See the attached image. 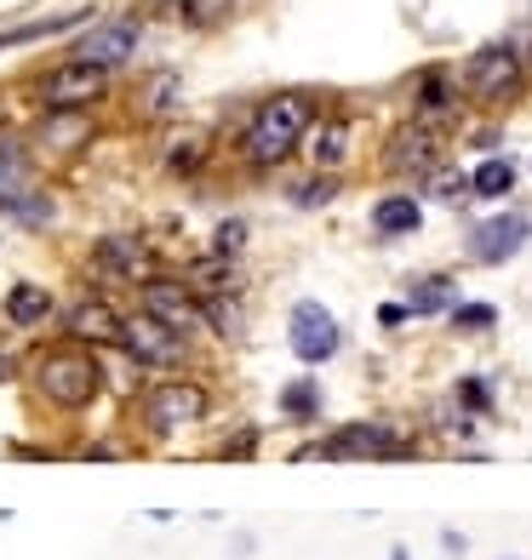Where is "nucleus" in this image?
<instances>
[{
	"instance_id": "1",
	"label": "nucleus",
	"mask_w": 532,
	"mask_h": 560,
	"mask_svg": "<svg viewBox=\"0 0 532 560\" xmlns=\"http://www.w3.org/2000/svg\"><path fill=\"white\" fill-rule=\"evenodd\" d=\"M315 120V104L303 92H275L252 109V126H246V161L252 166H281L292 149L303 143Z\"/></svg>"
},
{
	"instance_id": "2",
	"label": "nucleus",
	"mask_w": 532,
	"mask_h": 560,
	"mask_svg": "<svg viewBox=\"0 0 532 560\" xmlns=\"http://www.w3.org/2000/svg\"><path fill=\"white\" fill-rule=\"evenodd\" d=\"M35 389L53 400V406H69V412H81V406H92L97 389H104V366H97L81 343L46 349L41 361H35Z\"/></svg>"
},
{
	"instance_id": "3",
	"label": "nucleus",
	"mask_w": 532,
	"mask_h": 560,
	"mask_svg": "<svg viewBox=\"0 0 532 560\" xmlns=\"http://www.w3.org/2000/svg\"><path fill=\"white\" fill-rule=\"evenodd\" d=\"M303 457H338V464L367 457V464H401V457H413V441L395 435L390 423H344L338 435H326L315 452H303Z\"/></svg>"
},
{
	"instance_id": "4",
	"label": "nucleus",
	"mask_w": 532,
	"mask_h": 560,
	"mask_svg": "<svg viewBox=\"0 0 532 560\" xmlns=\"http://www.w3.org/2000/svg\"><path fill=\"white\" fill-rule=\"evenodd\" d=\"M109 86V69H97V63H81V58H69L58 63L53 74L41 81V109L46 115H69V109H92L97 97H104Z\"/></svg>"
},
{
	"instance_id": "5",
	"label": "nucleus",
	"mask_w": 532,
	"mask_h": 560,
	"mask_svg": "<svg viewBox=\"0 0 532 560\" xmlns=\"http://www.w3.org/2000/svg\"><path fill=\"white\" fill-rule=\"evenodd\" d=\"M464 92L475 104H510L521 92V52H510V46H481L464 63Z\"/></svg>"
},
{
	"instance_id": "6",
	"label": "nucleus",
	"mask_w": 532,
	"mask_h": 560,
	"mask_svg": "<svg viewBox=\"0 0 532 560\" xmlns=\"http://www.w3.org/2000/svg\"><path fill=\"white\" fill-rule=\"evenodd\" d=\"M138 310L166 320L172 332H195V326H207V303H195V292L184 287V280H166V275H149L138 287Z\"/></svg>"
},
{
	"instance_id": "7",
	"label": "nucleus",
	"mask_w": 532,
	"mask_h": 560,
	"mask_svg": "<svg viewBox=\"0 0 532 560\" xmlns=\"http://www.w3.org/2000/svg\"><path fill=\"white\" fill-rule=\"evenodd\" d=\"M207 389L200 384H189V377H166V384H155L143 395V418H149V429H184V423H200L207 418Z\"/></svg>"
},
{
	"instance_id": "8",
	"label": "nucleus",
	"mask_w": 532,
	"mask_h": 560,
	"mask_svg": "<svg viewBox=\"0 0 532 560\" xmlns=\"http://www.w3.org/2000/svg\"><path fill=\"white\" fill-rule=\"evenodd\" d=\"M120 349L132 354L138 366H177V361H184V332H172L166 320L138 310V315L120 320Z\"/></svg>"
},
{
	"instance_id": "9",
	"label": "nucleus",
	"mask_w": 532,
	"mask_h": 560,
	"mask_svg": "<svg viewBox=\"0 0 532 560\" xmlns=\"http://www.w3.org/2000/svg\"><path fill=\"white\" fill-rule=\"evenodd\" d=\"M138 40H143V23L138 18H104V23H92V30L74 40V58L81 63H97V69H115L138 52Z\"/></svg>"
},
{
	"instance_id": "10",
	"label": "nucleus",
	"mask_w": 532,
	"mask_h": 560,
	"mask_svg": "<svg viewBox=\"0 0 532 560\" xmlns=\"http://www.w3.org/2000/svg\"><path fill=\"white\" fill-rule=\"evenodd\" d=\"M292 354L303 366H321V361H333L338 354V343H344V332H338V320L321 310V303H298L292 310Z\"/></svg>"
},
{
	"instance_id": "11",
	"label": "nucleus",
	"mask_w": 532,
	"mask_h": 560,
	"mask_svg": "<svg viewBox=\"0 0 532 560\" xmlns=\"http://www.w3.org/2000/svg\"><path fill=\"white\" fill-rule=\"evenodd\" d=\"M436 161H441V138H436V126H424V120L401 126L384 149V166L395 177H424V172H436Z\"/></svg>"
},
{
	"instance_id": "12",
	"label": "nucleus",
	"mask_w": 532,
	"mask_h": 560,
	"mask_svg": "<svg viewBox=\"0 0 532 560\" xmlns=\"http://www.w3.org/2000/svg\"><path fill=\"white\" fill-rule=\"evenodd\" d=\"M527 241H532V223L521 212H504V218H487L470 235V258L475 264H510Z\"/></svg>"
},
{
	"instance_id": "13",
	"label": "nucleus",
	"mask_w": 532,
	"mask_h": 560,
	"mask_svg": "<svg viewBox=\"0 0 532 560\" xmlns=\"http://www.w3.org/2000/svg\"><path fill=\"white\" fill-rule=\"evenodd\" d=\"M92 269L109 280H138L149 269V241L143 235H104L92 252Z\"/></svg>"
},
{
	"instance_id": "14",
	"label": "nucleus",
	"mask_w": 532,
	"mask_h": 560,
	"mask_svg": "<svg viewBox=\"0 0 532 560\" xmlns=\"http://www.w3.org/2000/svg\"><path fill=\"white\" fill-rule=\"evenodd\" d=\"M120 320L126 315H115L104 298H86L63 315V332H69V343H120Z\"/></svg>"
},
{
	"instance_id": "15",
	"label": "nucleus",
	"mask_w": 532,
	"mask_h": 560,
	"mask_svg": "<svg viewBox=\"0 0 532 560\" xmlns=\"http://www.w3.org/2000/svg\"><path fill=\"white\" fill-rule=\"evenodd\" d=\"M35 184H30V149H23L12 132H0V207L7 200H18V195H30Z\"/></svg>"
},
{
	"instance_id": "16",
	"label": "nucleus",
	"mask_w": 532,
	"mask_h": 560,
	"mask_svg": "<svg viewBox=\"0 0 532 560\" xmlns=\"http://www.w3.org/2000/svg\"><path fill=\"white\" fill-rule=\"evenodd\" d=\"M46 315H53V292H46L41 280H18L7 292V320L12 326H46Z\"/></svg>"
},
{
	"instance_id": "17",
	"label": "nucleus",
	"mask_w": 532,
	"mask_h": 560,
	"mask_svg": "<svg viewBox=\"0 0 532 560\" xmlns=\"http://www.w3.org/2000/svg\"><path fill=\"white\" fill-rule=\"evenodd\" d=\"M418 120L424 126L459 120V92L447 86V74H424V81H418Z\"/></svg>"
},
{
	"instance_id": "18",
	"label": "nucleus",
	"mask_w": 532,
	"mask_h": 560,
	"mask_svg": "<svg viewBox=\"0 0 532 560\" xmlns=\"http://www.w3.org/2000/svg\"><path fill=\"white\" fill-rule=\"evenodd\" d=\"M418 223H424V207L413 195H384L372 207V229H378V235H413Z\"/></svg>"
},
{
	"instance_id": "19",
	"label": "nucleus",
	"mask_w": 532,
	"mask_h": 560,
	"mask_svg": "<svg viewBox=\"0 0 532 560\" xmlns=\"http://www.w3.org/2000/svg\"><path fill=\"white\" fill-rule=\"evenodd\" d=\"M246 0H177V18H184V30H218V23H230Z\"/></svg>"
},
{
	"instance_id": "20",
	"label": "nucleus",
	"mask_w": 532,
	"mask_h": 560,
	"mask_svg": "<svg viewBox=\"0 0 532 560\" xmlns=\"http://www.w3.org/2000/svg\"><path fill=\"white\" fill-rule=\"evenodd\" d=\"M407 310H413V315H441V310H459V303H452V280H441V275L418 280V287L407 292Z\"/></svg>"
},
{
	"instance_id": "21",
	"label": "nucleus",
	"mask_w": 532,
	"mask_h": 560,
	"mask_svg": "<svg viewBox=\"0 0 532 560\" xmlns=\"http://www.w3.org/2000/svg\"><path fill=\"white\" fill-rule=\"evenodd\" d=\"M470 189H475L481 200L510 195V189H516V166H510V161H481V166L470 172Z\"/></svg>"
},
{
	"instance_id": "22",
	"label": "nucleus",
	"mask_w": 532,
	"mask_h": 560,
	"mask_svg": "<svg viewBox=\"0 0 532 560\" xmlns=\"http://www.w3.org/2000/svg\"><path fill=\"white\" fill-rule=\"evenodd\" d=\"M281 412H287V418H298V423L321 418V389L310 384V377H298V384H287V389H281Z\"/></svg>"
},
{
	"instance_id": "23",
	"label": "nucleus",
	"mask_w": 532,
	"mask_h": 560,
	"mask_svg": "<svg viewBox=\"0 0 532 560\" xmlns=\"http://www.w3.org/2000/svg\"><path fill=\"white\" fill-rule=\"evenodd\" d=\"M0 212H7V218H18V223H46V218H53V195H46V189H30V195L7 200Z\"/></svg>"
},
{
	"instance_id": "24",
	"label": "nucleus",
	"mask_w": 532,
	"mask_h": 560,
	"mask_svg": "<svg viewBox=\"0 0 532 560\" xmlns=\"http://www.w3.org/2000/svg\"><path fill=\"white\" fill-rule=\"evenodd\" d=\"M41 138H58V149H74V138H86V109L53 115V120L41 126Z\"/></svg>"
},
{
	"instance_id": "25",
	"label": "nucleus",
	"mask_w": 532,
	"mask_h": 560,
	"mask_svg": "<svg viewBox=\"0 0 532 560\" xmlns=\"http://www.w3.org/2000/svg\"><path fill=\"white\" fill-rule=\"evenodd\" d=\"M344 149H349V126H344V120L321 126V138H315V161H321V166H338V161H344Z\"/></svg>"
},
{
	"instance_id": "26",
	"label": "nucleus",
	"mask_w": 532,
	"mask_h": 560,
	"mask_svg": "<svg viewBox=\"0 0 532 560\" xmlns=\"http://www.w3.org/2000/svg\"><path fill=\"white\" fill-rule=\"evenodd\" d=\"M200 161H207V138H200V132L177 138V143L166 149V166H172V172H195Z\"/></svg>"
},
{
	"instance_id": "27",
	"label": "nucleus",
	"mask_w": 532,
	"mask_h": 560,
	"mask_svg": "<svg viewBox=\"0 0 532 560\" xmlns=\"http://www.w3.org/2000/svg\"><path fill=\"white\" fill-rule=\"evenodd\" d=\"M493 320H498L493 303H459V310H452V326H459V332H487Z\"/></svg>"
},
{
	"instance_id": "28",
	"label": "nucleus",
	"mask_w": 532,
	"mask_h": 560,
	"mask_svg": "<svg viewBox=\"0 0 532 560\" xmlns=\"http://www.w3.org/2000/svg\"><path fill=\"white\" fill-rule=\"evenodd\" d=\"M143 97H149V104H143L149 115H166V109L177 104V74H155V81H149V92H143Z\"/></svg>"
},
{
	"instance_id": "29",
	"label": "nucleus",
	"mask_w": 532,
	"mask_h": 560,
	"mask_svg": "<svg viewBox=\"0 0 532 560\" xmlns=\"http://www.w3.org/2000/svg\"><path fill=\"white\" fill-rule=\"evenodd\" d=\"M338 195V184H333V177H310V184H298V207H326V200H333Z\"/></svg>"
},
{
	"instance_id": "30",
	"label": "nucleus",
	"mask_w": 532,
	"mask_h": 560,
	"mask_svg": "<svg viewBox=\"0 0 532 560\" xmlns=\"http://www.w3.org/2000/svg\"><path fill=\"white\" fill-rule=\"evenodd\" d=\"M212 246H218V258H235V252L246 246V223H241V218L218 223V241H212Z\"/></svg>"
},
{
	"instance_id": "31",
	"label": "nucleus",
	"mask_w": 532,
	"mask_h": 560,
	"mask_svg": "<svg viewBox=\"0 0 532 560\" xmlns=\"http://www.w3.org/2000/svg\"><path fill=\"white\" fill-rule=\"evenodd\" d=\"M436 200H464V195H475L470 189V177L464 172H436V189H429Z\"/></svg>"
},
{
	"instance_id": "32",
	"label": "nucleus",
	"mask_w": 532,
	"mask_h": 560,
	"mask_svg": "<svg viewBox=\"0 0 532 560\" xmlns=\"http://www.w3.org/2000/svg\"><path fill=\"white\" fill-rule=\"evenodd\" d=\"M207 320L223 338H241V310H230V303H207Z\"/></svg>"
},
{
	"instance_id": "33",
	"label": "nucleus",
	"mask_w": 532,
	"mask_h": 560,
	"mask_svg": "<svg viewBox=\"0 0 532 560\" xmlns=\"http://www.w3.org/2000/svg\"><path fill=\"white\" fill-rule=\"evenodd\" d=\"M413 310H407V303H384V310H378V320H384V326H401V320H407Z\"/></svg>"
},
{
	"instance_id": "34",
	"label": "nucleus",
	"mask_w": 532,
	"mask_h": 560,
	"mask_svg": "<svg viewBox=\"0 0 532 560\" xmlns=\"http://www.w3.org/2000/svg\"><path fill=\"white\" fill-rule=\"evenodd\" d=\"M459 395H464V400H470V406H481V412H487V389H481V384H464V389H459Z\"/></svg>"
},
{
	"instance_id": "35",
	"label": "nucleus",
	"mask_w": 532,
	"mask_h": 560,
	"mask_svg": "<svg viewBox=\"0 0 532 560\" xmlns=\"http://www.w3.org/2000/svg\"><path fill=\"white\" fill-rule=\"evenodd\" d=\"M441 549L447 555H464V532H441Z\"/></svg>"
},
{
	"instance_id": "36",
	"label": "nucleus",
	"mask_w": 532,
	"mask_h": 560,
	"mask_svg": "<svg viewBox=\"0 0 532 560\" xmlns=\"http://www.w3.org/2000/svg\"><path fill=\"white\" fill-rule=\"evenodd\" d=\"M390 560H407V549H390Z\"/></svg>"
},
{
	"instance_id": "37",
	"label": "nucleus",
	"mask_w": 532,
	"mask_h": 560,
	"mask_svg": "<svg viewBox=\"0 0 532 560\" xmlns=\"http://www.w3.org/2000/svg\"><path fill=\"white\" fill-rule=\"evenodd\" d=\"M510 560H516V555H510Z\"/></svg>"
}]
</instances>
